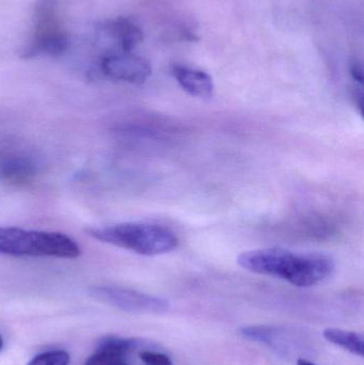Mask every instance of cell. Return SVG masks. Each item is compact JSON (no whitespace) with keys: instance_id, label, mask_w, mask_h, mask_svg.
I'll list each match as a JSON object with an SVG mask.
<instances>
[{"instance_id":"obj_1","label":"cell","mask_w":364,"mask_h":365,"mask_svg":"<svg viewBox=\"0 0 364 365\" xmlns=\"http://www.w3.org/2000/svg\"><path fill=\"white\" fill-rule=\"evenodd\" d=\"M237 263L248 272L284 279L298 287L318 284L336 268L333 259L323 253H293L282 248L247 251L239 255Z\"/></svg>"},{"instance_id":"obj_2","label":"cell","mask_w":364,"mask_h":365,"mask_svg":"<svg viewBox=\"0 0 364 365\" xmlns=\"http://www.w3.org/2000/svg\"><path fill=\"white\" fill-rule=\"evenodd\" d=\"M85 233L94 240L147 257L171 252L179 246L175 232L153 223L125 222L91 227Z\"/></svg>"},{"instance_id":"obj_3","label":"cell","mask_w":364,"mask_h":365,"mask_svg":"<svg viewBox=\"0 0 364 365\" xmlns=\"http://www.w3.org/2000/svg\"><path fill=\"white\" fill-rule=\"evenodd\" d=\"M0 255L72 259L80 257L81 248L60 232L0 227Z\"/></svg>"},{"instance_id":"obj_4","label":"cell","mask_w":364,"mask_h":365,"mask_svg":"<svg viewBox=\"0 0 364 365\" xmlns=\"http://www.w3.org/2000/svg\"><path fill=\"white\" fill-rule=\"evenodd\" d=\"M89 295L98 302L121 309L126 312L164 314L170 309V304L164 298L125 287L98 285L90 287Z\"/></svg>"},{"instance_id":"obj_5","label":"cell","mask_w":364,"mask_h":365,"mask_svg":"<svg viewBox=\"0 0 364 365\" xmlns=\"http://www.w3.org/2000/svg\"><path fill=\"white\" fill-rule=\"evenodd\" d=\"M41 163L34 154L21 149L0 151V181L23 186L38 177Z\"/></svg>"},{"instance_id":"obj_6","label":"cell","mask_w":364,"mask_h":365,"mask_svg":"<svg viewBox=\"0 0 364 365\" xmlns=\"http://www.w3.org/2000/svg\"><path fill=\"white\" fill-rule=\"evenodd\" d=\"M100 68L109 78L136 85L145 83L152 74L147 60L128 53L107 56L102 60Z\"/></svg>"},{"instance_id":"obj_7","label":"cell","mask_w":364,"mask_h":365,"mask_svg":"<svg viewBox=\"0 0 364 365\" xmlns=\"http://www.w3.org/2000/svg\"><path fill=\"white\" fill-rule=\"evenodd\" d=\"M70 36L61 24L36 26L33 38L21 48L19 56L24 59L49 56L59 57L68 51Z\"/></svg>"},{"instance_id":"obj_8","label":"cell","mask_w":364,"mask_h":365,"mask_svg":"<svg viewBox=\"0 0 364 365\" xmlns=\"http://www.w3.org/2000/svg\"><path fill=\"white\" fill-rule=\"evenodd\" d=\"M248 340L266 345L280 355H292L301 346V341L281 328L273 326H248L239 330Z\"/></svg>"},{"instance_id":"obj_9","label":"cell","mask_w":364,"mask_h":365,"mask_svg":"<svg viewBox=\"0 0 364 365\" xmlns=\"http://www.w3.org/2000/svg\"><path fill=\"white\" fill-rule=\"evenodd\" d=\"M140 346V341L109 336L100 341L95 353L83 365H111L126 361L128 356Z\"/></svg>"},{"instance_id":"obj_10","label":"cell","mask_w":364,"mask_h":365,"mask_svg":"<svg viewBox=\"0 0 364 365\" xmlns=\"http://www.w3.org/2000/svg\"><path fill=\"white\" fill-rule=\"evenodd\" d=\"M172 74L182 89L190 96L200 98L213 96L215 89L213 78L204 71L175 64L172 66Z\"/></svg>"},{"instance_id":"obj_11","label":"cell","mask_w":364,"mask_h":365,"mask_svg":"<svg viewBox=\"0 0 364 365\" xmlns=\"http://www.w3.org/2000/svg\"><path fill=\"white\" fill-rule=\"evenodd\" d=\"M103 29L111 38H115L123 53H130L143 40V32L136 24L130 19L119 17L107 21Z\"/></svg>"},{"instance_id":"obj_12","label":"cell","mask_w":364,"mask_h":365,"mask_svg":"<svg viewBox=\"0 0 364 365\" xmlns=\"http://www.w3.org/2000/svg\"><path fill=\"white\" fill-rule=\"evenodd\" d=\"M324 338L328 342L350 351L353 355L363 357L364 340L363 336L361 334L346 331V330L338 329V328H327V329L324 330Z\"/></svg>"},{"instance_id":"obj_13","label":"cell","mask_w":364,"mask_h":365,"mask_svg":"<svg viewBox=\"0 0 364 365\" xmlns=\"http://www.w3.org/2000/svg\"><path fill=\"white\" fill-rule=\"evenodd\" d=\"M70 356L66 351H53L41 354L27 365H68Z\"/></svg>"},{"instance_id":"obj_14","label":"cell","mask_w":364,"mask_h":365,"mask_svg":"<svg viewBox=\"0 0 364 365\" xmlns=\"http://www.w3.org/2000/svg\"><path fill=\"white\" fill-rule=\"evenodd\" d=\"M139 357L145 365H173L170 358L160 351H142Z\"/></svg>"},{"instance_id":"obj_15","label":"cell","mask_w":364,"mask_h":365,"mask_svg":"<svg viewBox=\"0 0 364 365\" xmlns=\"http://www.w3.org/2000/svg\"><path fill=\"white\" fill-rule=\"evenodd\" d=\"M350 74L357 83H363V63L359 60L355 59L350 63Z\"/></svg>"},{"instance_id":"obj_16","label":"cell","mask_w":364,"mask_h":365,"mask_svg":"<svg viewBox=\"0 0 364 365\" xmlns=\"http://www.w3.org/2000/svg\"><path fill=\"white\" fill-rule=\"evenodd\" d=\"M353 98H354L355 104L358 107L359 111L363 113V91H361V89H359V88H354V90H353Z\"/></svg>"},{"instance_id":"obj_17","label":"cell","mask_w":364,"mask_h":365,"mask_svg":"<svg viewBox=\"0 0 364 365\" xmlns=\"http://www.w3.org/2000/svg\"><path fill=\"white\" fill-rule=\"evenodd\" d=\"M297 365H318L313 364V362L309 361V360L305 359V358H299L297 360Z\"/></svg>"},{"instance_id":"obj_18","label":"cell","mask_w":364,"mask_h":365,"mask_svg":"<svg viewBox=\"0 0 364 365\" xmlns=\"http://www.w3.org/2000/svg\"><path fill=\"white\" fill-rule=\"evenodd\" d=\"M2 346H4V340H2L1 334H0V351H1Z\"/></svg>"},{"instance_id":"obj_19","label":"cell","mask_w":364,"mask_h":365,"mask_svg":"<svg viewBox=\"0 0 364 365\" xmlns=\"http://www.w3.org/2000/svg\"><path fill=\"white\" fill-rule=\"evenodd\" d=\"M111 365H128V364H126L125 361H119V362H115V364H113Z\"/></svg>"}]
</instances>
